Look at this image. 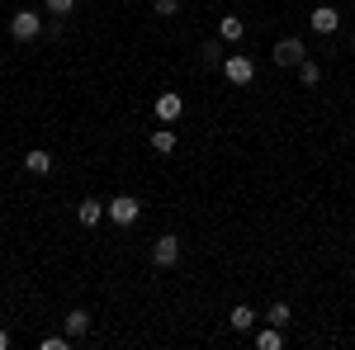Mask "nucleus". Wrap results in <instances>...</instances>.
I'll list each match as a JSON object with an SVG mask.
<instances>
[{"instance_id":"obj_17","label":"nucleus","mask_w":355,"mask_h":350,"mask_svg":"<svg viewBox=\"0 0 355 350\" xmlns=\"http://www.w3.org/2000/svg\"><path fill=\"white\" fill-rule=\"evenodd\" d=\"M38 346H43V350H67V346H71V336H67V331H62V336H57V331H48Z\"/></svg>"},{"instance_id":"obj_18","label":"nucleus","mask_w":355,"mask_h":350,"mask_svg":"<svg viewBox=\"0 0 355 350\" xmlns=\"http://www.w3.org/2000/svg\"><path fill=\"white\" fill-rule=\"evenodd\" d=\"M199 53H204V67H223V48L218 43H204Z\"/></svg>"},{"instance_id":"obj_9","label":"nucleus","mask_w":355,"mask_h":350,"mask_svg":"<svg viewBox=\"0 0 355 350\" xmlns=\"http://www.w3.org/2000/svg\"><path fill=\"white\" fill-rule=\"evenodd\" d=\"M62 326H67V336H71V341H81L85 331H90V313H85V308H71V313L62 317Z\"/></svg>"},{"instance_id":"obj_4","label":"nucleus","mask_w":355,"mask_h":350,"mask_svg":"<svg viewBox=\"0 0 355 350\" xmlns=\"http://www.w3.org/2000/svg\"><path fill=\"white\" fill-rule=\"evenodd\" d=\"M152 265L157 270H175L180 265V237H171V232L157 237V242H152Z\"/></svg>"},{"instance_id":"obj_14","label":"nucleus","mask_w":355,"mask_h":350,"mask_svg":"<svg viewBox=\"0 0 355 350\" xmlns=\"http://www.w3.org/2000/svg\"><path fill=\"white\" fill-rule=\"evenodd\" d=\"M152 152H162V157L175 152V133H171V123H162V128L152 133Z\"/></svg>"},{"instance_id":"obj_10","label":"nucleus","mask_w":355,"mask_h":350,"mask_svg":"<svg viewBox=\"0 0 355 350\" xmlns=\"http://www.w3.org/2000/svg\"><path fill=\"white\" fill-rule=\"evenodd\" d=\"M100 218H105V204H100V199H81V204H76V222H81V227H95Z\"/></svg>"},{"instance_id":"obj_13","label":"nucleus","mask_w":355,"mask_h":350,"mask_svg":"<svg viewBox=\"0 0 355 350\" xmlns=\"http://www.w3.org/2000/svg\"><path fill=\"white\" fill-rule=\"evenodd\" d=\"M284 346V326H266V331H256V350H279Z\"/></svg>"},{"instance_id":"obj_8","label":"nucleus","mask_w":355,"mask_h":350,"mask_svg":"<svg viewBox=\"0 0 355 350\" xmlns=\"http://www.w3.org/2000/svg\"><path fill=\"white\" fill-rule=\"evenodd\" d=\"M24 170L28 175H53V152H43V147L24 152Z\"/></svg>"},{"instance_id":"obj_19","label":"nucleus","mask_w":355,"mask_h":350,"mask_svg":"<svg viewBox=\"0 0 355 350\" xmlns=\"http://www.w3.org/2000/svg\"><path fill=\"white\" fill-rule=\"evenodd\" d=\"M152 10H157V15H166V19H171V15H180V0H152Z\"/></svg>"},{"instance_id":"obj_22","label":"nucleus","mask_w":355,"mask_h":350,"mask_svg":"<svg viewBox=\"0 0 355 350\" xmlns=\"http://www.w3.org/2000/svg\"><path fill=\"white\" fill-rule=\"evenodd\" d=\"M351 53H355V33H351Z\"/></svg>"},{"instance_id":"obj_3","label":"nucleus","mask_w":355,"mask_h":350,"mask_svg":"<svg viewBox=\"0 0 355 350\" xmlns=\"http://www.w3.org/2000/svg\"><path fill=\"white\" fill-rule=\"evenodd\" d=\"M223 76H227L232 85H251V81H256V62H251L246 53L223 57Z\"/></svg>"},{"instance_id":"obj_12","label":"nucleus","mask_w":355,"mask_h":350,"mask_svg":"<svg viewBox=\"0 0 355 350\" xmlns=\"http://www.w3.org/2000/svg\"><path fill=\"white\" fill-rule=\"evenodd\" d=\"M242 33H246L242 15H223V24H218V38H223V43H242Z\"/></svg>"},{"instance_id":"obj_16","label":"nucleus","mask_w":355,"mask_h":350,"mask_svg":"<svg viewBox=\"0 0 355 350\" xmlns=\"http://www.w3.org/2000/svg\"><path fill=\"white\" fill-rule=\"evenodd\" d=\"M289 317H294L289 303H270V308H266V322H270V326H289Z\"/></svg>"},{"instance_id":"obj_7","label":"nucleus","mask_w":355,"mask_h":350,"mask_svg":"<svg viewBox=\"0 0 355 350\" xmlns=\"http://www.w3.org/2000/svg\"><path fill=\"white\" fill-rule=\"evenodd\" d=\"M308 24H313V33H336V28H341V10H336V5H318V10L308 15Z\"/></svg>"},{"instance_id":"obj_11","label":"nucleus","mask_w":355,"mask_h":350,"mask_svg":"<svg viewBox=\"0 0 355 350\" xmlns=\"http://www.w3.org/2000/svg\"><path fill=\"white\" fill-rule=\"evenodd\" d=\"M256 317H261L256 308H246V303H237V308L227 313V326H232V331H251V326H256Z\"/></svg>"},{"instance_id":"obj_2","label":"nucleus","mask_w":355,"mask_h":350,"mask_svg":"<svg viewBox=\"0 0 355 350\" xmlns=\"http://www.w3.org/2000/svg\"><path fill=\"white\" fill-rule=\"evenodd\" d=\"M137 213H142V204H137L133 194H119V199H110V204H105V218H110L114 227H133Z\"/></svg>"},{"instance_id":"obj_5","label":"nucleus","mask_w":355,"mask_h":350,"mask_svg":"<svg viewBox=\"0 0 355 350\" xmlns=\"http://www.w3.org/2000/svg\"><path fill=\"white\" fill-rule=\"evenodd\" d=\"M270 57H275V67H299L303 57H308V48H303V38H279Z\"/></svg>"},{"instance_id":"obj_20","label":"nucleus","mask_w":355,"mask_h":350,"mask_svg":"<svg viewBox=\"0 0 355 350\" xmlns=\"http://www.w3.org/2000/svg\"><path fill=\"white\" fill-rule=\"evenodd\" d=\"M48 5V15H71L76 10V0H43Z\"/></svg>"},{"instance_id":"obj_6","label":"nucleus","mask_w":355,"mask_h":350,"mask_svg":"<svg viewBox=\"0 0 355 350\" xmlns=\"http://www.w3.org/2000/svg\"><path fill=\"white\" fill-rule=\"evenodd\" d=\"M152 114H157L162 123H180V114H185V100H180L175 90H162V95H157V105H152Z\"/></svg>"},{"instance_id":"obj_21","label":"nucleus","mask_w":355,"mask_h":350,"mask_svg":"<svg viewBox=\"0 0 355 350\" xmlns=\"http://www.w3.org/2000/svg\"><path fill=\"white\" fill-rule=\"evenodd\" d=\"M5 346H10V336H5V331H0V350H5Z\"/></svg>"},{"instance_id":"obj_1","label":"nucleus","mask_w":355,"mask_h":350,"mask_svg":"<svg viewBox=\"0 0 355 350\" xmlns=\"http://www.w3.org/2000/svg\"><path fill=\"white\" fill-rule=\"evenodd\" d=\"M10 38H15V43H33V38H43V15H38V10H15V19H10Z\"/></svg>"},{"instance_id":"obj_15","label":"nucleus","mask_w":355,"mask_h":350,"mask_svg":"<svg viewBox=\"0 0 355 350\" xmlns=\"http://www.w3.org/2000/svg\"><path fill=\"white\" fill-rule=\"evenodd\" d=\"M294 71H299V81H303V85H318V81H322V67H318L313 57H303V62L294 67Z\"/></svg>"}]
</instances>
